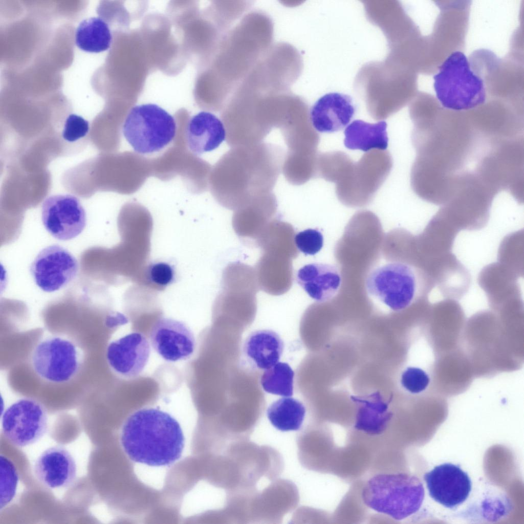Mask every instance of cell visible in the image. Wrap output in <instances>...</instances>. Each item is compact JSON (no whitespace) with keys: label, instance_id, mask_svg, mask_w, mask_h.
Returning a JSON list of instances; mask_svg holds the SVG:
<instances>
[{"label":"cell","instance_id":"cell-20","mask_svg":"<svg viewBox=\"0 0 524 524\" xmlns=\"http://www.w3.org/2000/svg\"><path fill=\"white\" fill-rule=\"evenodd\" d=\"M292 258L273 252H263L254 269L260 289L272 295L288 292L293 283Z\"/></svg>","mask_w":524,"mask_h":524},{"label":"cell","instance_id":"cell-6","mask_svg":"<svg viewBox=\"0 0 524 524\" xmlns=\"http://www.w3.org/2000/svg\"><path fill=\"white\" fill-rule=\"evenodd\" d=\"M399 63L387 59L372 62L360 69L355 86L362 96L367 111L375 120H383L403 105L400 96L402 73Z\"/></svg>","mask_w":524,"mask_h":524},{"label":"cell","instance_id":"cell-15","mask_svg":"<svg viewBox=\"0 0 524 524\" xmlns=\"http://www.w3.org/2000/svg\"><path fill=\"white\" fill-rule=\"evenodd\" d=\"M150 338L154 350L168 361L186 360L195 348L191 329L185 323L171 318L159 320L151 329Z\"/></svg>","mask_w":524,"mask_h":524},{"label":"cell","instance_id":"cell-19","mask_svg":"<svg viewBox=\"0 0 524 524\" xmlns=\"http://www.w3.org/2000/svg\"><path fill=\"white\" fill-rule=\"evenodd\" d=\"M297 280L310 297L323 303L338 294L341 287L342 275L335 265L314 263L307 264L298 271Z\"/></svg>","mask_w":524,"mask_h":524},{"label":"cell","instance_id":"cell-9","mask_svg":"<svg viewBox=\"0 0 524 524\" xmlns=\"http://www.w3.org/2000/svg\"><path fill=\"white\" fill-rule=\"evenodd\" d=\"M31 363L35 374L52 383H63L77 374L82 361L80 349L70 339L51 336L41 339L33 348Z\"/></svg>","mask_w":524,"mask_h":524},{"label":"cell","instance_id":"cell-8","mask_svg":"<svg viewBox=\"0 0 524 524\" xmlns=\"http://www.w3.org/2000/svg\"><path fill=\"white\" fill-rule=\"evenodd\" d=\"M392 165L388 151L374 149L366 152L336 184L337 198L350 206L369 203L388 176Z\"/></svg>","mask_w":524,"mask_h":524},{"label":"cell","instance_id":"cell-29","mask_svg":"<svg viewBox=\"0 0 524 524\" xmlns=\"http://www.w3.org/2000/svg\"><path fill=\"white\" fill-rule=\"evenodd\" d=\"M353 163L350 157L342 151L318 154L317 177L336 184L343 179Z\"/></svg>","mask_w":524,"mask_h":524},{"label":"cell","instance_id":"cell-22","mask_svg":"<svg viewBox=\"0 0 524 524\" xmlns=\"http://www.w3.org/2000/svg\"><path fill=\"white\" fill-rule=\"evenodd\" d=\"M226 138L223 123L210 112H201L191 117L188 122L186 129L187 144L194 155L214 150Z\"/></svg>","mask_w":524,"mask_h":524},{"label":"cell","instance_id":"cell-33","mask_svg":"<svg viewBox=\"0 0 524 524\" xmlns=\"http://www.w3.org/2000/svg\"><path fill=\"white\" fill-rule=\"evenodd\" d=\"M89 130V122L82 117L72 114L65 121L62 136L65 140L73 142L84 137Z\"/></svg>","mask_w":524,"mask_h":524},{"label":"cell","instance_id":"cell-26","mask_svg":"<svg viewBox=\"0 0 524 524\" xmlns=\"http://www.w3.org/2000/svg\"><path fill=\"white\" fill-rule=\"evenodd\" d=\"M266 413L271 424L277 430L295 431L300 429L306 409L298 400L285 397L273 402L267 408Z\"/></svg>","mask_w":524,"mask_h":524},{"label":"cell","instance_id":"cell-14","mask_svg":"<svg viewBox=\"0 0 524 524\" xmlns=\"http://www.w3.org/2000/svg\"><path fill=\"white\" fill-rule=\"evenodd\" d=\"M150 344L142 333L134 332L112 341L106 349V360L111 368L126 378L139 376L148 362Z\"/></svg>","mask_w":524,"mask_h":524},{"label":"cell","instance_id":"cell-28","mask_svg":"<svg viewBox=\"0 0 524 524\" xmlns=\"http://www.w3.org/2000/svg\"><path fill=\"white\" fill-rule=\"evenodd\" d=\"M294 372L287 363L278 362L265 370L260 378L264 390L269 394L283 397L293 394Z\"/></svg>","mask_w":524,"mask_h":524},{"label":"cell","instance_id":"cell-23","mask_svg":"<svg viewBox=\"0 0 524 524\" xmlns=\"http://www.w3.org/2000/svg\"><path fill=\"white\" fill-rule=\"evenodd\" d=\"M284 345L279 335L269 330L251 333L244 344L243 351L251 364L266 370L278 362Z\"/></svg>","mask_w":524,"mask_h":524},{"label":"cell","instance_id":"cell-4","mask_svg":"<svg viewBox=\"0 0 524 524\" xmlns=\"http://www.w3.org/2000/svg\"><path fill=\"white\" fill-rule=\"evenodd\" d=\"M424 496L420 479L403 472L376 474L367 481L361 493L366 506L398 521L417 512Z\"/></svg>","mask_w":524,"mask_h":524},{"label":"cell","instance_id":"cell-32","mask_svg":"<svg viewBox=\"0 0 524 524\" xmlns=\"http://www.w3.org/2000/svg\"><path fill=\"white\" fill-rule=\"evenodd\" d=\"M294 242L298 249L305 255H314L323 246V236L318 229H308L297 233Z\"/></svg>","mask_w":524,"mask_h":524},{"label":"cell","instance_id":"cell-30","mask_svg":"<svg viewBox=\"0 0 524 524\" xmlns=\"http://www.w3.org/2000/svg\"><path fill=\"white\" fill-rule=\"evenodd\" d=\"M0 509L5 508L14 498L18 482V474L14 463L6 456H0Z\"/></svg>","mask_w":524,"mask_h":524},{"label":"cell","instance_id":"cell-34","mask_svg":"<svg viewBox=\"0 0 524 524\" xmlns=\"http://www.w3.org/2000/svg\"><path fill=\"white\" fill-rule=\"evenodd\" d=\"M147 276L150 282L160 287H166L173 281L174 271L169 264L158 262L148 267Z\"/></svg>","mask_w":524,"mask_h":524},{"label":"cell","instance_id":"cell-18","mask_svg":"<svg viewBox=\"0 0 524 524\" xmlns=\"http://www.w3.org/2000/svg\"><path fill=\"white\" fill-rule=\"evenodd\" d=\"M356 112L352 98L340 93L321 97L313 105L310 118L313 127L321 133H333L344 128Z\"/></svg>","mask_w":524,"mask_h":524},{"label":"cell","instance_id":"cell-7","mask_svg":"<svg viewBox=\"0 0 524 524\" xmlns=\"http://www.w3.org/2000/svg\"><path fill=\"white\" fill-rule=\"evenodd\" d=\"M175 119L155 104H143L132 107L122 127L123 135L137 153L149 154L163 149L174 138Z\"/></svg>","mask_w":524,"mask_h":524},{"label":"cell","instance_id":"cell-1","mask_svg":"<svg viewBox=\"0 0 524 524\" xmlns=\"http://www.w3.org/2000/svg\"><path fill=\"white\" fill-rule=\"evenodd\" d=\"M285 155L281 146L269 143L232 147L212 169L210 185L215 199L234 211L273 192Z\"/></svg>","mask_w":524,"mask_h":524},{"label":"cell","instance_id":"cell-5","mask_svg":"<svg viewBox=\"0 0 524 524\" xmlns=\"http://www.w3.org/2000/svg\"><path fill=\"white\" fill-rule=\"evenodd\" d=\"M433 79L436 98L446 108L466 111L486 101L484 81L472 71L462 52L452 53L441 65Z\"/></svg>","mask_w":524,"mask_h":524},{"label":"cell","instance_id":"cell-27","mask_svg":"<svg viewBox=\"0 0 524 524\" xmlns=\"http://www.w3.org/2000/svg\"><path fill=\"white\" fill-rule=\"evenodd\" d=\"M112 40L107 24L99 17L83 20L76 31L77 46L83 51L99 53L108 49Z\"/></svg>","mask_w":524,"mask_h":524},{"label":"cell","instance_id":"cell-21","mask_svg":"<svg viewBox=\"0 0 524 524\" xmlns=\"http://www.w3.org/2000/svg\"><path fill=\"white\" fill-rule=\"evenodd\" d=\"M357 406L355 428L370 436L383 434L392 417L389 401L384 400L379 391L369 395L351 397Z\"/></svg>","mask_w":524,"mask_h":524},{"label":"cell","instance_id":"cell-13","mask_svg":"<svg viewBox=\"0 0 524 524\" xmlns=\"http://www.w3.org/2000/svg\"><path fill=\"white\" fill-rule=\"evenodd\" d=\"M424 480L430 496L449 509L464 503L472 489L468 474L458 465L450 463L435 466L424 474Z\"/></svg>","mask_w":524,"mask_h":524},{"label":"cell","instance_id":"cell-24","mask_svg":"<svg viewBox=\"0 0 524 524\" xmlns=\"http://www.w3.org/2000/svg\"><path fill=\"white\" fill-rule=\"evenodd\" d=\"M386 127L384 121L369 123L360 120H354L344 130V145L350 149L366 152L374 149L385 150L388 142Z\"/></svg>","mask_w":524,"mask_h":524},{"label":"cell","instance_id":"cell-2","mask_svg":"<svg viewBox=\"0 0 524 524\" xmlns=\"http://www.w3.org/2000/svg\"><path fill=\"white\" fill-rule=\"evenodd\" d=\"M120 441L133 461L164 466L180 458L185 439L180 425L172 416L157 408H145L127 418L122 428Z\"/></svg>","mask_w":524,"mask_h":524},{"label":"cell","instance_id":"cell-3","mask_svg":"<svg viewBox=\"0 0 524 524\" xmlns=\"http://www.w3.org/2000/svg\"><path fill=\"white\" fill-rule=\"evenodd\" d=\"M367 296L390 310H404L427 297L433 287L430 274L406 261L380 259L370 267L364 279Z\"/></svg>","mask_w":524,"mask_h":524},{"label":"cell","instance_id":"cell-12","mask_svg":"<svg viewBox=\"0 0 524 524\" xmlns=\"http://www.w3.org/2000/svg\"><path fill=\"white\" fill-rule=\"evenodd\" d=\"M41 220L48 232L63 241L78 236L86 224L84 208L78 198L70 194L47 197L42 204Z\"/></svg>","mask_w":524,"mask_h":524},{"label":"cell","instance_id":"cell-10","mask_svg":"<svg viewBox=\"0 0 524 524\" xmlns=\"http://www.w3.org/2000/svg\"><path fill=\"white\" fill-rule=\"evenodd\" d=\"M47 409L31 398L20 399L10 405L2 417V433L13 445L25 447L39 441L48 429Z\"/></svg>","mask_w":524,"mask_h":524},{"label":"cell","instance_id":"cell-25","mask_svg":"<svg viewBox=\"0 0 524 524\" xmlns=\"http://www.w3.org/2000/svg\"><path fill=\"white\" fill-rule=\"evenodd\" d=\"M295 231L286 222L273 219L265 228L255 243L263 252H274L286 254L293 259L299 252L294 242Z\"/></svg>","mask_w":524,"mask_h":524},{"label":"cell","instance_id":"cell-31","mask_svg":"<svg viewBox=\"0 0 524 524\" xmlns=\"http://www.w3.org/2000/svg\"><path fill=\"white\" fill-rule=\"evenodd\" d=\"M431 381L429 375L425 370L418 367H407L402 373L401 383L402 386L412 394H420L429 387Z\"/></svg>","mask_w":524,"mask_h":524},{"label":"cell","instance_id":"cell-17","mask_svg":"<svg viewBox=\"0 0 524 524\" xmlns=\"http://www.w3.org/2000/svg\"><path fill=\"white\" fill-rule=\"evenodd\" d=\"M277 201L272 192L251 200L234 210L232 226L236 233L245 239L255 243L268 224L274 219Z\"/></svg>","mask_w":524,"mask_h":524},{"label":"cell","instance_id":"cell-16","mask_svg":"<svg viewBox=\"0 0 524 524\" xmlns=\"http://www.w3.org/2000/svg\"><path fill=\"white\" fill-rule=\"evenodd\" d=\"M34 473L38 481L50 489L68 487L75 481L76 462L69 451L61 446L51 447L36 459Z\"/></svg>","mask_w":524,"mask_h":524},{"label":"cell","instance_id":"cell-11","mask_svg":"<svg viewBox=\"0 0 524 524\" xmlns=\"http://www.w3.org/2000/svg\"><path fill=\"white\" fill-rule=\"evenodd\" d=\"M78 270L75 257L57 244L40 250L30 267L35 283L46 292H53L67 286L76 277Z\"/></svg>","mask_w":524,"mask_h":524}]
</instances>
